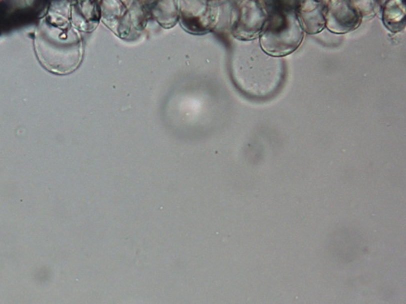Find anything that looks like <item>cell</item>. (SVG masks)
I'll use <instances>...</instances> for the list:
<instances>
[{
    "mask_svg": "<svg viewBox=\"0 0 406 304\" xmlns=\"http://www.w3.org/2000/svg\"><path fill=\"white\" fill-rule=\"evenodd\" d=\"M303 31L298 22L268 27L260 37V45L266 54L273 57H282L290 54L298 47L302 41Z\"/></svg>",
    "mask_w": 406,
    "mask_h": 304,
    "instance_id": "1",
    "label": "cell"
}]
</instances>
